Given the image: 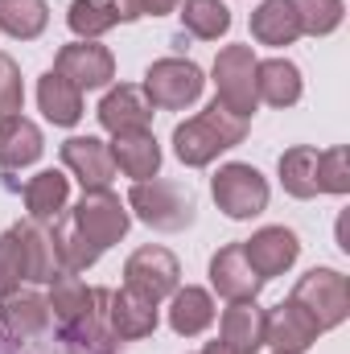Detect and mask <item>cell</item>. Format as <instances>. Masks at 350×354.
Returning a JSON list of instances; mask_svg holds the SVG:
<instances>
[{
	"mask_svg": "<svg viewBox=\"0 0 350 354\" xmlns=\"http://www.w3.org/2000/svg\"><path fill=\"white\" fill-rule=\"evenodd\" d=\"M219 342H227L235 354H256L264 346V309L256 301H231V309L223 313Z\"/></svg>",
	"mask_w": 350,
	"mask_h": 354,
	"instance_id": "20",
	"label": "cell"
},
{
	"mask_svg": "<svg viewBox=\"0 0 350 354\" xmlns=\"http://www.w3.org/2000/svg\"><path fill=\"white\" fill-rule=\"evenodd\" d=\"M50 330V305L37 292H8L0 297V334L12 342H33Z\"/></svg>",
	"mask_w": 350,
	"mask_h": 354,
	"instance_id": "11",
	"label": "cell"
},
{
	"mask_svg": "<svg viewBox=\"0 0 350 354\" xmlns=\"http://www.w3.org/2000/svg\"><path fill=\"white\" fill-rule=\"evenodd\" d=\"M66 194H71V181L58 174V169L37 174L25 185V210H29V218H42V223L58 218L66 210Z\"/></svg>",
	"mask_w": 350,
	"mask_h": 354,
	"instance_id": "27",
	"label": "cell"
},
{
	"mask_svg": "<svg viewBox=\"0 0 350 354\" xmlns=\"http://www.w3.org/2000/svg\"><path fill=\"white\" fill-rule=\"evenodd\" d=\"M256 99L272 103V107H293L301 99V71L288 58L256 62Z\"/></svg>",
	"mask_w": 350,
	"mask_h": 354,
	"instance_id": "24",
	"label": "cell"
},
{
	"mask_svg": "<svg viewBox=\"0 0 350 354\" xmlns=\"http://www.w3.org/2000/svg\"><path fill=\"white\" fill-rule=\"evenodd\" d=\"M177 280H181V268H177L174 252H165V248H140L124 264V288L153 305L177 292Z\"/></svg>",
	"mask_w": 350,
	"mask_h": 354,
	"instance_id": "8",
	"label": "cell"
},
{
	"mask_svg": "<svg viewBox=\"0 0 350 354\" xmlns=\"http://www.w3.org/2000/svg\"><path fill=\"white\" fill-rule=\"evenodd\" d=\"M0 354H4V334H0Z\"/></svg>",
	"mask_w": 350,
	"mask_h": 354,
	"instance_id": "39",
	"label": "cell"
},
{
	"mask_svg": "<svg viewBox=\"0 0 350 354\" xmlns=\"http://www.w3.org/2000/svg\"><path fill=\"white\" fill-rule=\"evenodd\" d=\"M66 21H71V29H75L83 41H91V37L107 33L111 25H120V12H116L111 0H75L71 12H66Z\"/></svg>",
	"mask_w": 350,
	"mask_h": 354,
	"instance_id": "31",
	"label": "cell"
},
{
	"mask_svg": "<svg viewBox=\"0 0 350 354\" xmlns=\"http://www.w3.org/2000/svg\"><path fill=\"white\" fill-rule=\"evenodd\" d=\"M214 87H219V103L243 120H252L256 111V54L248 46H227L214 58Z\"/></svg>",
	"mask_w": 350,
	"mask_h": 354,
	"instance_id": "4",
	"label": "cell"
},
{
	"mask_svg": "<svg viewBox=\"0 0 350 354\" xmlns=\"http://www.w3.org/2000/svg\"><path fill=\"white\" fill-rule=\"evenodd\" d=\"M252 37L260 46H293L301 37L293 4L288 0H264L260 8L252 12Z\"/></svg>",
	"mask_w": 350,
	"mask_h": 354,
	"instance_id": "25",
	"label": "cell"
},
{
	"mask_svg": "<svg viewBox=\"0 0 350 354\" xmlns=\"http://www.w3.org/2000/svg\"><path fill=\"white\" fill-rule=\"evenodd\" d=\"M62 342L83 354H111L120 346V338H116V330L107 322V288H95V305L71 330H62Z\"/></svg>",
	"mask_w": 350,
	"mask_h": 354,
	"instance_id": "16",
	"label": "cell"
},
{
	"mask_svg": "<svg viewBox=\"0 0 350 354\" xmlns=\"http://www.w3.org/2000/svg\"><path fill=\"white\" fill-rule=\"evenodd\" d=\"M276 354H284V351H276Z\"/></svg>",
	"mask_w": 350,
	"mask_h": 354,
	"instance_id": "40",
	"label": "cell"
},
{
	"mask_svg": "<svg viewBox=\"0 0 350 354\" xmlns=\"http://www.w3.org/2000/svg\"><path fill=\"white\" fill-rule=\"evenodd\" d=\"M50 317L58 322V330H71L91 305H95V288H87L75 272H58L50 280Z\"/></svg>",
	"mask_w": 350,
	"mask_h": 354,
	"instance_id": "23",
	"label": "cell"
},
{
	"mask_svg": "<svg viewBox=\"0 0 350 354\" xmlns=\"http://www.w3.org/2000/svg\"><path fill=\"white\" fill-rule=\"evenodd\" d=\"M42 157V132L25 115L0 120V169H25Z\"/></svg>",
	"mask_w": 350,
	"mask_h": 354,
	"instance_id": "19",
	"label": "cell"
},
{
	"mask_svg": "<svg viewBox=\"0 0 350 354\" xmlns=\"http://www.w3.org/2000/svg\"><path fill=\"white\" fill-rule=\"evenodd\" d=\"M66 218L87 235L99 252H107V248H111L116 239H124V231H128V210H124V202H120L111 189H87L83 202H79Z\"/></svg>",
	"mask_w": 350,
	"mask_h": 354,
	"instance_id": "7",
	"label": "cell"
},
{
	"mask_svg": "<svg viewBox=\"0 0 350 354\" xmlns=\"http://www.w3.org/2000/svg\"><path fill=\"white\" fill-rule=\"evenodd\" d=\"M210 322H214V301H210V292H206V288H177L174 305H169V326H174V334L194 338V334H202Z\"/></svg>",
	"mask_w": 350,
	"mask_h": 354,
	"instance_id": "26",
	"label": "cell"
},
{
	"mask_svg": "<svg viewBox=\"0 0 350 354\" xmlns=\"http://www.w3.org/2000/svg\"><path fill=\"white\" fill-rule=\"evenodd\" d=\"M288 4L297 12L301 33L309 37H326L342 25V0H288Z\"/></svg>",
	"mask_w": 350,
	"mask_h": 354,
	"instance_id": "32",
	"label": "cell"
},
{
	"mask_svg": "<svg viewBox=\"0 0 350 354\" xmlns=\"http://www.w3.org/2000/svg\"><path fill=\"white\" fill-rule=\"evenodd\" d=\"M107 149H111L116 169H124L136 181H149V177L157 174V165H161V149H157V136L149 128L145 132H120Z\"/></svg>",
	"mask_w": 350,
	"mask_h": 354,
	"instance_id": "18",
	"label": "cell"
},
{
	"mask_svg": "<svg viewBox=\"0 0 350 354\" xmlns=\"http://www.w3.org/2000/svg\"><path fill=\"white\" fill-rule=\"evenodd\" d=\"M107 322H111L120 342L124 338L128 342L132 338H149L157 330V305L136 297V292H128V288H120V292H107Z\"/></svg>",
	"mask_w": 350,
	"mask_h": 354,
	"instance_id": "17",
	"label": "cell"
},
{
	"mask_svg": "<svg viewBox=\"0 0 350 354\" xmlns=\"http://www.w3.org/2000/svg\"><path fill=\"white\" fill-rule=\"evenodd\" d=\"M297 252H301V243H297V235H293L288 227H264V231H256V235L243 243V256L252 260V268L260 272L264 280H272V276H280L284 268H293Z\"/></svg>",
	"mask_w": 350,
	"mask_h": 354,
	"instance_id": "15",
	"label": "cell"
},
{
	"mask_svg": "<svg viewBox=\"0 0 350 354\" xmlns=\"http://www.w3.org/2000/svg\"><path fill=\"white\" fill-rule=\"evenodd\" d=\"M202 354H235V351H231L227 342H206V351H202Z\"/></svg>",
	"mask_w": 350,
	"mask_h": 354,
	"instance_id": "38",
	"label": "cell"
},
{
	"mask_svg": "<svg viewBox=\"0 0 350 354\" xmlns=\"http://www.w3.org/2000/svg\"><path fill=\"white\" fill-rule=\"evenodd\" d=\"M317 161L322 153L309 145H297L280 157V181L293 198H317Z\"/></svg>",
	"mask_w": 350,
	"mask_h": 354,
	"instance_id": "28",
	"label": "cell"
},
{
	"mask_svg": "<svg viewBox=\"0 0 350 354\" xmlns=\"http://www.w3.org/2000/svg\"><path fill=\"white\" fill-rule=\"evenodd\" d=\"M21 280H29V260H25V239L12 227V231L0 235V297L17 292Z\"/></svg>",
	"mask_w": 350,
	"mask_h": 354,
	"instance_id": "33",
	"label": "cell"
},
{
	"mask_svg": "<svg viewBox=\"0 0 350 354\" xmlns=\"http://www.w3.org/2000/svg\"><path fill=\"white\" fill-rule=\"evenodd\" d=\"M350 189V153L338 149H326L322 161H317V194H347Z\"/></svg>",
	"mask_w": 350,
	"mask_h": 354,
	"instance_id": "34",
	"label": "cell"
},
{
	"mask_svg": "<svg viewBox=\"0 0 350 354\" xmlns=\"http://www.w3.org/2000/svg\"><path fill=\"white\" fill-rule=\"evenodd\" d=\"M243 136H248V120L235 115V111H227L214 99L202 115H194V120H185V124L174 128V153H177L181 165H194L198 169V165H210L219 153L235 149Z\"/></svg>",
	"mask_w": 350,
	"mask_h": 354,
	"instance_id": "1",
	"label": "cell"
},
{
	"mask_svg": "<svg viewBox=\"0 0 350 354\" xmlns=\"http://www.w3.org/2000/svg\"><path fill=\"white\" fill-rule=\"evenodd\" d=\"M202 87H206L202 71H198L194 62H185V58H161V62H153L149 75H145V95H149V103H153V107H165V111L190 107V103L202 95Z\"/></svg>",
	"mask_w": 350,
	"mask_h": 354,
	"instance_id": "6",
	"label": "cell"
},
{
	"mask_svg": "<svg viewBox=\"0 0 350 354\" xmlns=\"http://www.w3.org/2000/svg\"><path fill=\"white\" fill-rule=\"evenodd\" d=\"M210 284L227 301H256V292L264 288V276L243 256V243H231L210 260Z\"/></svg>",
	"mask_w": 350,
	"mask_h": 354,
	"instance_id": "12",
	"label": "cell"
},
{
	"mask_svg": "<svg viewBox=\"0 0 350 354\" xmlns=\"http://www.w3.org/2000/svg\"><path fill=\"white\" fill-rule=\"evenodd\" d=\"M21 239H25V260H29V280L37 284H50L58 272H62V260H58V248H54V231L50 223L42 218H29V223H17Z\"/></svg>",
	"mask_w": 350,
	"mask_h": 354,
	"instance_id": "21",
	"label": "cell"
},
{
	"mask_svg": "<svg viewBox=\"0 0 350 354\" xmlns=\"http://www.w3.org/2000/svg\"><path fill=\"white\" fill-rule=\"evenodd\" d=\"M317 322L288 297V301H280L272 313H264V342L268 346H276V351L284 354H301L309 351L313 342H317Z\"/></svg>",
	"mask_w": 350,
	"mask_h": 354,
	"instance_id": "10",
	"label": "cell"
},
{
	"mask_svg": "<svg viewBox=\"0 0 350 354\" xmlns=\"http://www.w3.org/2000/svg\"><path fill=\"white\" fill-rule=\"evenodd\" d=\"M37 103H42L46 120L58 124V128H71V124L83 120V91L75 87V83H66L58 71L42 75V83H37Z\"/></svg>",
	"mask_w": 350,
	"mask_h": 354,
	"instance_id": "22",
	"label": "cell"
},
{
	"mask_svg": "<svg viewBox=\"0 0 350 354\" xmlns=\"http://www.w3.org/2000/svg\"><path fill=\"white\" fill-rule=\"evenodd\" d=\"M54 71L75 83L79 91H95V87H107L116 79V58L107 46H95V41H75V46H62L58 50V62Z\"/></svg>",
	"mask_w": 350,
	"mask_h": 354,
	"instance_id": "9",
	"label": "cell"
},
{
	"mask_svg": "<svg viewBox=\"0 0 350 354\" xmlns=\"http://www.w3.org/2000/svg\"><path fill=\"white\" fill-rule=\"evenodd\" d=\"M210 194H214L219 210L231 214V218H256L268 206V181L260 177V169L239 165V161H231V165H223L214 174Z\"/></svg>",
	"mask_w": 350,
	"mask_h": 354,
	"instance_id": "5",
	"label": "cell"
},
{
	"mask_svg": "<svg viewBox=\"0 0 350 354\" xmlns=\"http://www.w3.org/2000/svg\"><path fill=\"white\" fill-rule=\"evenodd\" d=\"M50 21V8L46 0H0V29L8 37H21V41H33Z\"/></svg>",
	"mask_w": 350,
	"mask_h": 354,
	"instance_id": "30",
	"label": "cell"
},
{
	"mask_svg": "<svg viewBox=\"0 0 350 354\" xmlns=\"http://www.w3.org/2000/svg\"><path fill=\"white\" fill-rule=\"evenodd\" d=\"M149 120H153V103H149L145 87H116V91H107L103 103H99V124L111 136H120V132H145Z\"/></svg>",
	"mask_w": 350,
	"mask_h": 354,
	"instance_id": "14",
	"label": "cell"
},
{
	"mask_svg": "<svg viewBox=\"0 0 350 354\" xmlns=\"http://www.w3.org/2000/svg\"><path fill=\"white\" fill-rule=\"evenodd\" d=\"M293 301L317 322V330H334V326L347 322L350 313V284L347 276L334 272V268H313V272H305L297 280Z\"/></svg>",
	"mask_w": 350,
	"mask_h": 354,
	"instance_id": "3",
	"label": "cell"
},
{
	"mask_svg": "<svg viewBox=\"0 0 350 354\" xmlns=\"http://www.w3.org/2000/svg\"><path fill=\"white\" fill-rule=\"evenodd\" d=\"M338 248H342V252H350V235H347V214L338 218Z\"/></svg>",
	"mask_w": 350,
	"mask_h": 354,
	"instance_id": "37",
	"label": "cell"
},
{
	"mask_svg": "<svg viewBox=\"0 0 350 354\" xmlns=\"http://www.w3.org/2000/svg\"><path fill=\"white\" fill-rule=\"evenodd\" d=\"M25 103V87H21V71L8 54H0V120L4 115H17Z\"/></svg>",
	"mask_w": 350,
	"mask_h": 354,
	"instance_id": "35",
	"label": "cell"
},
{
	"mask_svg": "<svg viewBox=\"0 0 350 354\" xmlns=\"http://www.w3.org/2000/svg\"><path fill=\"white\" fill-rule=\"evenodd\" d=\"M62 161H66L71 174L83 181V189H107L111 185L116 161H111V149L99 136H71L62 145Z\"/></svg>",
	"mask_w": 350,
	"mask_h": 354,
	"instance_id": "13",
	"label": "cell"
},
{
	"mask_svg": "<svg viewBox=\"0 0 350 354\" xmlns=\"http://www.w3.org/2000/svg\"><path fill=\"white\" fill-rule=\"evenodd\" d=\"M128 206L136 210L140 223H149L157 231H185L194 223V198L177 181H161V177L136 181L128 194Z\"/></svg>",
	"mask_w": 350,
	"mask_h": 354,
	"instance_id": "2",
	"label": "cell"
},
{
	"mask_svg": "<svg viewBox=\"0 0 350 354\" xmlns=\"http://www.w3.org/2000/svg\"><path fill=\"white\" fill-rule=\"evenodd\" d=\"M177 17H181L185 33H194L202 41H219L231 29V8L223 0H185Z\"/></svg>",
	"mask_w": 350,
	"mask_h": 354,
	"instance_id": "29",
	"label": "cell"
},
{
	"mask_svg": "<svg viewBox=\"0 0 350 354\" xmlns=\"http://www.w3.org/2000/svg\"><path fill=\"white\" fill-rule=\"evenodd\" d=\"M120 21H136V17H161V12H174L181 0H111Z\"/></svg>",
	"mask_w": 350,
	"mask_h": 354,
	"instance_id": "36",
	"label": "cell"
}]
</instances>
